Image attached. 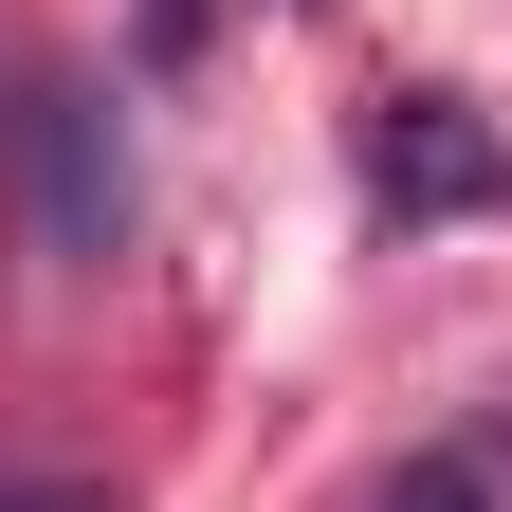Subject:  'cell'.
<instances>
[{"instance_id": "6da1fadb", "label": "cell", "mask_w": 512, "mask_h": 512, "mask_svg": "<svg viewBox=\"0 0 512 512\" xmlns=\"http://www.w3.org/2000/svg\"><path fill=\"white\" fill-rule=\"evenodd\" d=\"M366 202L403 220V238H421V220H494V202H512V147H494L458 92H384V128H366Z\"/></svg>"}, {"instance_id": "7a4b0ae2", "label": "cell", "mask_w": 512, "mask_h": 512, "mask_svg": "<svg viewBox=\"0 0 512 512\" xmlns=\"http://www.w3.org/2000/svg\"><path fill=\"white\" fill-rule=\"evenodd\" d=\"M19 165H37V238H55V256H110V238H128V165H110V110H92V92L37 74V92H19Z\"/></svg>"}, {"instance_id": "3957f363", "label": "cell", "mask_w": 512, "mask_h": 512, "mask_svg": "<svg viewBox=\"0 0 512 512\" xmlns=\"http://www.w3.org/2000/svg\"><path fill=\"white\" fill-rule=\"evenodd\" d=\"M384 512H494V458H476V439H439V458L384 494Z\"/></svg>"}, {"instance_id": "277c9868", "label": "cell", "mask_w": 512, "mask_h": 512, "mask_svg": "<svg viewBox=\"0 0 512 512\" xmlns=\"http://www.w3.org/2000/svg\"><path fill=\"white\" fill-rule=\"evenodd\" d=\"M220 19H238V0H147V55H202Z\"/></svg>"}, {"instance_id": "5b68a950", "label": "cell", "mask_w": 512, "mask_h": 512, "mask_svg": "<svg viewBox=\"0 0 512 512\" xmlns=\"http://www.w3.org/2000/svg\"><path fill=\"white\" fill-rule=\"evenodd\" d=\"M0 512H74V494H37V476H0Z\"/></svg>"}]
</instances>
